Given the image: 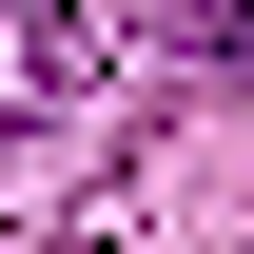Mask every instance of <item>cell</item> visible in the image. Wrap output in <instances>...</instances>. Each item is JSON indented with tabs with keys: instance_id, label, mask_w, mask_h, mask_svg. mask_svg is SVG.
<instances>
[{
	"instance_id": "cell-1",
	"label": "cell",
	"mask_w": 254,
	"mask_h": 254,
	"mask_svg": "<svg viewBox=\"0 0 254 254\" xmlns=\"http://www.w3.org/2000/svg\"><path fill=\"white\" fill-rule=\"evenodd\" d=\"M78 78H98V39L59 20V0H0V137H39Z\"/></svg>"
}]
</instances>
